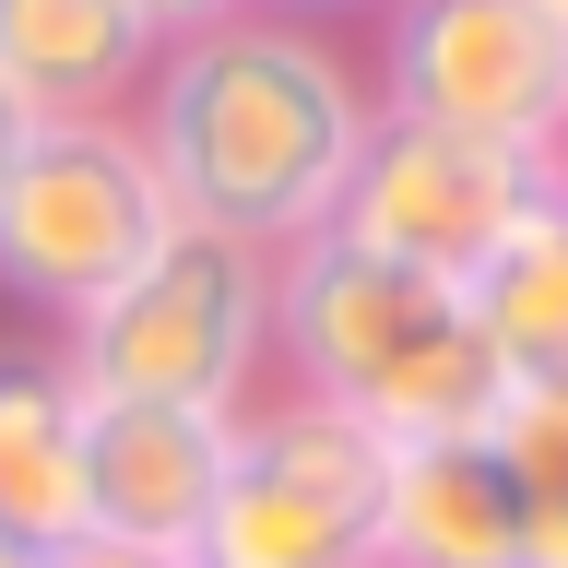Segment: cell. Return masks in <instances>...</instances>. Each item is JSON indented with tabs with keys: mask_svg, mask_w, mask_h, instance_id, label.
Wrapping results in <instances>:
<instances>
[{
	"mask_svg": "<svg viewBox=\"0 0 568 568\" xmlns=\"http://www.w3.org/2000/svg\"><path fill=\"white\" fill-rule=\"evenodd\" d=\"M248 12H284V24H344V12H390V0H248Z\"/></svg>",
	"mask_w": 568,
	"mask_h": 568,
	"instance_id": "9a60e30c",
	"label": "cell"
},
{
	"mask_svg": "<svg viewBox=\"0 0 568 568\" xmlns=\"http://www.w3.org/2000/svg\"><path fill=\"white\" fill-rule=\"evenodd\" d=\"M545 202H568V166H545V154H497V142L426 131V119H367L355 178H344V202H332V237L379 248V261H403V273L462 284L509 225H532Z\"/></svg>",
	"mask_w": 568,
	"mask_h": 568,
	"instance_id": "52a82bcc",
	"label": "cell"
},
{
	"mask_svg": "<svg viewBox=\"0 0 568 568\" xmlns=\"http://www.w3.org/2000/svg\"><path fill=\"white\" fill-rule=\"evenodd\" d=\"M450 296H462L474 344L497 355L509 390H568V202H545L532 225H509Z\"/></svg>",
	"mask_w": 568,
	"mask_h": 568,
	"instance_id": "7c38bea8",
	"label": "cell"
},
{
	"mask_svg": "<svg viewBox=\"0 0 568 568\" xmlns=\"http://www.w3.org/2000/svg\"><path fill=\"white\" fill-rule=\"evenodd\" d=\"M60 367L83 403L248 415L273 367V261L213 225H166L83 320H60Z\"/></svg>",
	"mask_w": 568,
	"mask_h": 568,
	"instance_id": "3957f363",
	"label": "cell"
},
{
	"mask_svg": "<svg viewBox=\"0 0 568 568\" xmlns=\"http://www.w3.org/2000/svg\"><path fill=\"white\" fill-rule=\"evenodd\" d=\"M36 568H48V557H36Z\"/></svg>",
	"mask_w": 568,
	"mask_h": 568,
	"instance_id": "ac0fdd59",
	"label": "cell"
},
{
	"mask_svg": "<svg viewBox=\"0 0 568 568\" xmlns=\"http://www.w3.org/2000/svg\"><path fill=\"white\" fill-rule=\"evenodd\" d=\"M379 474L390 438H367L344 403L273 390L225 426V486L190 532V568H367Z\"/></svg>",
	"mask_w": 568,
	"mask_h": 568,
	"instance_id": "277c9868",
	"label": "cell"
},
{
	"mask_svg": "<svg viewBox=\"0 0 568 568\" xmlns=\"http://www.w3.org/2000/svg\"><path fill=\"white\" fill-rule=\"evenodd\" d=\"M119 12L166 48V36H202V24H225V12H248V0H119Z\"/></svg>",
	"mask_w": 568,
	"mask_h": 568,
	"instance_id": "4fadbf2b",
	"label": "cell"
},
{
	"mask_svg": "<svg viewBox=\"0 0 568 568\" xmlns=\"http://www.w3.org/2000/svg\"><path fill=\"white\" fill-rule=\"evenodd\" d=\"M367 568H568V509H532L486 438H403Z\"/></svg>",
	"mask_w": 568,
	"mask_h": 568,
	"instance_id": "ba28073f",
	"label": "cell"
},
{
	"mask_svg": "<svg viewBox=\"0 0 568 568\" xmlns=\"http://www.w3.org/2000/svg\"><path fill=\"white\" fill-rule=\"evenodd\" d=\"M0 568H36V557H24V545H12V532H0Z\"/></svg>",
	"mask_w": 568,
	"mask_h": 568,
	"instance_id": "e0dca14e",
	"label": "cell"
},
{
	"mask_svg": "<svg viewBox=\"0 0 568 568\" xmlns=\"http://www.w3.org/2000/svg\"><path fill=\"white\" fill-rule=\"evenodd\" d=\"M225 426L190 403H83V532L190 557L213 486H225Z\"/></svg>",
	"mask_w": 568,
	"mask_h": 568,
	"instance_id": "9c48e42d",
	"label": "cell"
},
{
	"mask_svg": "<svg viewBox=\"0 0 568 568\" xmlns=\"http://www.w3.org/2000/svg\"><path fill=\"white\" fill-rule=\"evenodd\" d=\"M166 225L178 213L154 190V166H142L131 119L36 131L0 166V296L12 308H48V320H83Z\"/></svg>",
	"mask_w": 568,
	"mask_h": 568,
	"instance_id": "8992f818",
	"label": "cell"
},
{
	"mask_svg": "<svg viewBox=\"0 0 568 568\" xmlns=\"http://www.w3.org/2000/svg\"><path fill=\"white\" fill-rule=\"evenodd\" d=\"M24 142H36V119H24V106H12V95H0V166H12Z\"/></svg>",
	"mask_w": 568,
	"mask_h": 568,
	"instance_id": "2e32d148",
	"label": "cell"
},
{
	"mask_svg": "<svg viewBox=\"0 0 568 568\" xmlns=\"http://www.w3.org/2000/svg\"><path fill=\"white\" fill-rule=\"evenodd\" d=\"M367 119L379 106H367L355 60L284 12H225L202 36H166L131 95V142L166 213L261 248V261L332 225Z\"/></svg>",
	"mask_w": 568,
	"mask_h": 568,
	"instance_id": "6da1fadb",
	"label": "cell"
},
{
	"mask_svg": "<svg viewBox=\"0 0 568 568\" xmlns=\"http://www.w3.org/2000/svg\"><path fill=\"white\" fill-rule=\"evenodd\" d=\"M0 532L24 557L83 532V390L60 344H0Z\"/></svg>",
	"mask_w": 568,
	"mask_h": 568,
	"instance_id": "8fae6325",
	"label": "cell"
},
{
	"mask_svg": "<svg viewBox=\"0 0 568 568\" xmlns=\"http://www.w3.org/2000/svg\"><path fill=\"white\" fill-rule=\"evenodd\" d=\"M142 71H154V36L119 0H0V95L24 106L36 131L131 119Z\"/></svg>",
	"mask_w": 568,
	"mask_h": 568,
	"instance_id": "30bf717a",
	"label": "cell"
},
{
	"mask_svg": "<svg viewBox=\"0 0 568 568\" xmlns=\"http://www.w3.org/2000/svg\"><path fill=\"white\" fill-rule=\"evenodd\" d=\"M367 106L568 166V0H390Z\"/></svg>",
	"mask_w": 568,
	"mask_h": 568,
	"instance_id": "5b68a950",
	"label": "cell"
},
{
	"mask_svg": "<svg viewBox=\"0 0 568 568\" xmlns=\"http://www.w3.org/2000/svg\"><path fill=\"white\" fill-rule=\"evenodd\" d=\"M48 568H190V557H154V545H106V532H71Z\"/></svg>",
	"mask_w": 568,
	"mask_h": 568,
	"instance_id": "5bb4252c",
	"label": "cell"
},
{
	"mask_svg": "<svg viewBox=\"0 0 568 568\" xmlns=\"http://www.w3.org/2000/svg\"><path fill=\"white\" fill-rule=\"evenodd\" d=\"M273 367L308 403H344L367 438H486L509 403L497 355L474 344V320L438 273H403L355 237H296L273 248Z\"/></svg>",
	"mask_w": 568,
	"mask_h": 568,
	"instance_id": "7a4b0ae2",
	"label": "cell"
}]
</instances>
